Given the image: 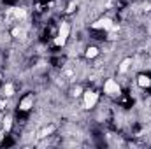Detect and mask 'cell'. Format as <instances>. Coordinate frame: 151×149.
<instances>
[{"instance_id":"17","label":"cell","mask_w":151,"mask_h":149,"mask_svg":"<svg viewBox=\"0 0 151 149\" xmlns=\"http://www.w3.org/2000/svg\"><path fill=\"white\" fill-rule=\"evenodd\" d=\"M4 135H5V130H2V132H0V140L4 139Z\"/></svg>"},{"instance_id":"10","label":"cell","mask_w":151,"mask_h":149,"mask_svg":"<svg viewBox=\"0 0 151 149\" xmlns=\"http://www.w3.org/2000/svg\"><path fill=\"white\" fill-rule=\"evenodd\" d=\"M99 47H95V46H90L86 51H84V54H86V58H95V56H99Z\"/></svg>"},{"instance_id":"1","label":"cell","mask_w":151,"mask_h":149,"mask_svg":"<svg viewBox=\"0 0 151 149\" xmlns=\"http://www.w3.org/2000/svg\"><path fill=\"white\" fill-rule=\"evenodd\" d=\"M25 18H27V9H23V7L7 9V19L9 21H23Z\"/></svg>"},{"instance_id":"12","label":"cell","mask_w":151,"mask_h":149,"mask_svg":"<svg viewBox=\"0 0 151 149\" xmlns=\"http://www.w3.org/2000/svg\"><path fill=\"white\" fill-rule=\"evenodd\" d=\"M55 128H56L55 125H49V126H46V128L40 132V135H39V137H47L49 133H53V132H55Z\"/></svg>"},{"instance_id":"6","label":"cell","mask_w":151,"mask_h":149,"mask_svg":"<svg viewBox=\"0 0 151 149\" xmlns=\"http://www.w3.org/2000/svg\"><path fill=\"white\" fill-rule=\"evenodd\" d=\"M32 107H34V97H32V95H27V97L19 102V111H23V112L30 111Z\"/></svg>"},{"instance_id":"5","label":"cell","mask_w":151,"mask_h":149,"mask_svg":"<svg viewBox=\"0 0 151 149\" xmlns=\"http://www.w3.org/2000/svg\"><path fill=\"white\" fill-rule=\"evenodd\" d=\"M104 91H106L107 95H119V93H121V88H119V84H118L114 79H107L106 84H104Z\"/></svg>"},{"instance_id":"3","label":"cell","mask_w":151,"mask_h":149,"mask_svg":"<svg viewBox=\"0 0 151 149\" xmlns=\"http://www.w3.org/2000/svg\"><path fill=\"white\" fill-rule=\"evenodd\" d=\"M83 98H84V109H91L99 102V93L97 91H84Z\"/></svg>"},{"instance_id":"19","label":"cell","mask_w":151,"mask_h":149,"mask_svg":"<svg viewBox=\"0 0 151 149\" xmlns=\"http://www.w3.org/2000/svg\"><path fill=\"white\" fill-rule=\"evenodd\" d=\"M0 79H2V74H0Z\"/></svg>"},{"instance_id":"18","label":"cell","mask_w":151,"mask_h":149,"mask_svg":"<svg viewBox=\"0 0 151 149\" xmlns=\"http://www.w3.org/2000/svg\"><path fill=\"white\" fill-rule=\"evenodd\" d=\"M150 53H151V44H150Z\"/></svg>"},{"instance_id":"2","label":"cell","mask_w":151,"mask_h":149,"mask_svg":"<svg viewBox=\"0 0 151 149\" xmlns=\"http://www.w3.org/2000/svg\"><path fill=\"white\" fill-rule=\"evenodd\" d=\"M69 34H70V25H69V23H62V25H60V30H58V35L55 39V44H56V46H63V44L67 42Z\"/></svg>"},{"instance_id":"14","label":"cell","mask_w":151,"mask_h":149,"mask_svg":"<svg viewBox=\"0 0 151 149\" xmlns=\"http://www.w3.org/2000/svg\"><path fill=\"white\" fill-rule=\"evenodd\" d=\"M83 93H84V91H83L81 86H76V88H72V91H70L72 97H79V95H83Z\"/></svg>"},{"instance_id":"13","label":"cell","mask_w":151,"mask_h":149,"mask_svg":"<svg viewBox=\"0 0 151 149\" xmlns=\"http://www.w3.org/2000/svg\"><path fill=\"white\" fill-rule=\"evenodd\" d=\"M11 126H12V119L7 116V117L4 119V130H5V132H11Z\"/></svg>"},{"instance_id":"15","label":"cell","mask_w":151,"mask_h":149,"mask_svg":"<svg viewBox=\"0 0 151 149\" xmlns=\"http://www.w3.org/2000/svg\"><path fill=\"white\" fill-rule=\"evenodd\" d=\"M76 11V2H70L69 5H67V9H65V12L67 14H70V12H74Z\"/></svg>"},{"instance_id":"8","label":"cell","mask_w":151,"mask_h":149,"mask_svg":"<svg viewBox=\"0 0 151 149\" xmlns=\"http://www.w3.org/2000/svg\"><path fill=\"white\" fill-rule=\"evenodd\" d=\"M137 84H139L141 88H150L151 79L148 77V75H139V77H137Z\"/></svg>"},{"instance_id":"4","label":"cell","mask_w":151,"mask_h":149,"mask_svg":"<svg viewBox=\"0 0 151 149\" xmlns=\"http://www.w3.org/2000/svg\"><path fill=\"white\" fill-rule=\"evenodd\" d=\"M114 25H116V23H113L111 18H100L99 21H95V23L91 25V28H97V30H107V32H109Z\"/></svg>"},{"instance_id":"16","label":"cell","mask_w":151,"mask_h":149,"mask_svg":"<svg viewBox=\"0 0 151 149\" xmlns=\"http://www.w3.org/2000/svg\"><path fill=\"white\" fill-rule=\"evenodd\" d=\"M5 105H7V102L4 98H0V109H5Z\"/></svg>"},{"instance_id":"9","label":"cell","mask_w":151,"mask_h":149,"mask_svg":"<svg viewBox=\"0 0 151 149\" xmlns=\"http://www.w3.org/2000/svg\"><path fill=\"white\" fill-rule=\"evenodd\" d=\"M11 35L14 39H23L25 37V30H23L21 27H14V28L11 30Z\"/></svg>"},{"instance_id":"7","label":"cell","mask_w":151,"mask_h":149,"mask_svg":"<svg viewBox=\"0 0 151 149\" xmlns=\"http://www.w3.org/2000/svg\"><path fill=\"white\" fill-rule=\"evenodd\" d=\"M132 63H134L132 58H125V60H121V63H119V67H118V72H119V74H125V72L132 67Z\"/></svg>"},{"instance_id":"11","label":"cell","mask_w":151,"mask_h":149,"mask_svg":"<svg viewBox=\"0 0 151 149\" xmlns=\"http://www.w3.org/2000/svg\"><path fill=\"white\" fill-rule=\"evenodd\" d=\"M0 93H2L4 97H12V95H14V86L7 82V84H5V86L2 88V91H0Z\"/></svg>"}]
</instances>
